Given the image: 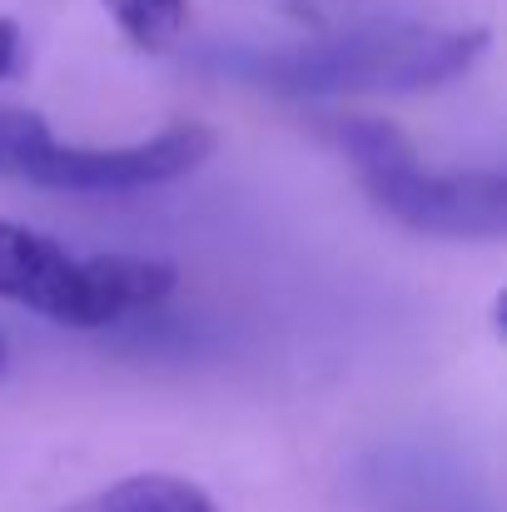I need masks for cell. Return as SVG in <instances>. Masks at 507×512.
Returning <instances> with one entry per match:
<instances>
[{
  "label": "cell",
  "instance_id": "6da1fadb",
  "mask_svg": "<svg viewBox=\"0 0 507 512\" xmlns=\"http://www.w3.org/2000/svg\"><path fill=\"white\" fill-rule=\"evenodd\" d=\"M483 25H418V20H373L334 35L269 45V50H229L224 70L289 95V100H329V95H403L433 90L478 65L488 50Z\"/></svg>",
  "mask_w": 507,
  "mask_h": 512
},
{
  "label": "cell",
  "instance_id": "7a4b0ae2",
  "mask_svg": "<svg viewBox=\"0 0 507 512\" xmlns=\"http://www.w3.org/2000/svg\"><path fill=\"white\" fill-rule=\"evenodd\" d=\"M334 140L353 160L363 194L403 229L458 244H498L507 234L503 170H428L398 125L363 115L334 120Z\"/></svg>",
  "mask_w": 507,
  "mask_h": 512
},
{
  "label": "cell",
  "instance_id": "3957f363",
  "mask_svg": "<svg viewBox=\"0 0 507 512\" xmlns=\"http://www.w3.org/2000/svg\"><path fill=\"white\" fill-rule=\"evenodd\" d=\"M174 289L165 259L70 254L65 244L0 219V299L65 329H105L155 309Z\"/></svg>",
  "mask_w": 507,
  "mask_h": 512
},
{
  "label": "cell",
  "instance_id": "277c9868",
  "mask_svg": "<svg viewBox=\"0 0 507 512\" xmlns=\"http://www.w3.org/2000/svg\"><path fill=\"white\" fill-rule=\"evenodd\" d=\"M214 155V130L209 125H169L160 135L140 140V145H60L50 135V125L35 135V145L25 150L15 179L40 184V189H70V194H130V189H150L169 184L179 174H194Z\"/></svg>",
  "mask_w": 507,
  "mask_h": 512
},
{
  "label": "cell",
  "instance_id": "5b68a950",
  "mask_svg": "<svg viewBox=\"0 0 507 512\" xmlns=\"http://www.w3.org/2000/svg\"><path fill=\"white\" fill-rule=\"evenodd\" d=\"M60 512H219L214 498L189 483V478H174V473H135V478H120L100 493H85L75 498L70 508Z\"/></svg>",
  "mask_w": 507,
  "mask_h": 512
},
{
  "label": "cell",
  "instance_id": "8992f818",
  "mask_svg": "<svg viewBox=\"0 0 507 512\" xmlns=\"http://www.w3.org/2000/svg\"><path fill=\"white\" fill-rule=\"evenodd\" d=\"M140 50H169L189 30V0H105Z\"/></svg>",
  "mask_w": 507,
  "mask_h": 512
},
{
  "label": "cell",
  "instance_id": "52a82bcc",
  "mask_svg": "<svg viewBox=\"0 0 507 512\" xmlns=\"http://www.w3.org/2000/svg\"><path fill=\"white\" fill-rule=\"evenodd\" d=\"M45 130V120L35 110H20V105H0V174L15 179L25 150L35 145V135Z\"/></svg>",
  "mask_w": 507,
  "mask_h": 512
},
{
  "label": "cell",
  "instance_id": "ba28073f",
  "mask_svg": "<svg viewBox=\"0 0 507 512\" xmlns=\"http://www.w3.org/2000/svg\"><path fill=\"white\" fill-rule=\"evenodd\" d=\"M15 65H20V30H15V20L0 15V80H5Z\"/></svg>",
  "mask_w": 507,
  "mask_h": 512
},
{
  "label": "cell",
  "instance_id": "9c48e42d",
  "mask_svg": "<svg viewBox=\"0 0 507 512\" xmlns=\"http://www.w3.org/2000/svg\"><path fill=\"white\" fill-rule=\"evenodd\" d=\"M0 373H5V339H0Z\"/></svg>",
  "mask_w": 507,
  "mask_h": 512
}]
</instances>
